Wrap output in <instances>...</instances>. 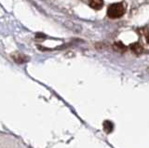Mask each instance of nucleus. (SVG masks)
I'll use <instances>...</instances> for the list:
<instances>
[{"label": "nucleus", "mask_w": 149, "mask_h": 148, "mask_svg": "<svg viewBox=\"0 0 149 148\" xmlns=\"http://www.w3.org/2000/svg\"><path fill=\"white\" fill-rule=\"evenodd\" d=\"M126 10V7L123 3H115L108 8L107 10V15L111 19H118L124 15Z\"/></svg>", "instance_id": "obj_1"}, {"label": "nucleus", "mask_w": 149, "mask_h": 148, "mask_svg": "<svg viewBox=\"0 0 149 148\" xmlns=\"http://www.w3.org/2000/svg\"><path fill=\"white\" fill-rule=\"evenodd\" d=\"M12 59L15 61L17 63H26L28 62V57L25 56V55L21 54V53H17V54H14L12 55Z\"/></svg>", "instance_id": "obj_2"}, {"label": "nucleus", "mask_w": 149, "mask_h": 148, "mask_svg": "<svg viewBox=\"0 0 149 148\" xmlns=\"http://www.w3.org/2000/svg\"><path fill=\"white\" fill-rule=\"evenodd\" d=\"M88 4H90L91 8L98 10H101L104 6V0H88Z\"/></svg>", "instance_id": "obj_3"}, {"label": "nucleus", "mask_w": 149, "mask_h": 148, "mask_svg": "<svg viewBox=\"0 0 149 148\" xmlns=\"http://www.w3.org/2000/svg\"><path fill=\"white\" fill-rule=\"evenodd\" d=\"M130 49L132 50V52H134L135 54H142L143 52V47L139 43H134V44H132L130 46Z\"/></svg>", "instance_id": "obj_4"}, {"label": "nucleus", "mask_w": 149, "mask_h": 148, "mask_svg": "<svg viewBox=\"0 0 149 148\" xmlns=\"http://www.w3.org/2000/svg\"><path fill=\"white\" fill-rule=\"evenodd\" d=\"M113 49L116 50V51L120 52V53H123V52L126 51V50H127V47H126V46H125L122 42H120V41L114 43V45H113Z\"/></svg>", "instance_id": "obj_5"}, {"label": "nucleus", "mask_w": 149, "mask_h": 148, "mask_svg": "<svg viewBox=\"0 0 149 148\" xmlns=\"http://www.w3.org/2000/svg\"><path fill=\"white\" fill-rule=\"evenodd\" d=\"M102 127H104V131H105V133L109 134V133H111L112 131H113L114 124L112 123L111 121H109V120H105V121L104 122V124H102Z\"/></svg>", "instance_id": "obj_6"}, {"label": "nucleus", "mask_w": 149, "mask_h": 148, "mask_svg": "<svg viewBox=\"0 0 149 148\" xmlns=\"http://www.w3.org/2000/svg\"><path fill=\"white\" fill-rule=\"evenodd\" d=\"M146 41H147V43L149 44V33H148L147 35H146Z\"/></svg>", "instance_id": "obj_7"}]
</instances>
